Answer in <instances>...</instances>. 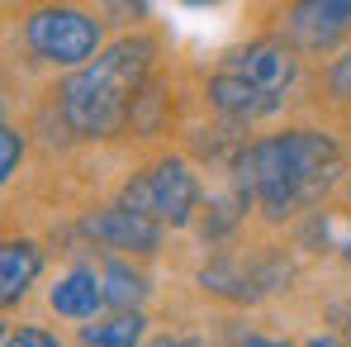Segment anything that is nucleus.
<instances>
[{"instance_id": "6e6552de", "label": "nucleus", "mask_w": 351, "mask_h": 347, "mask_svg": "<svg viewBox=\"0 0 351 347\" xmlns=\"http://www.w3.org/2000/svg\"><path fill=\"white\" fill-rule=\"evenodd\" d=\"M48 304L58 309L62 319H95L110 295H105V276H95L90 267H71L58 286L48 290Z\"/></svg>"}, {"instance_id": "7ed1b4c3", "label": "nucleus", "mask_w": 351, "mask_h": 347, "mask_svg": "<svg viewBox=\"0 0 351 347\" xmlns=\"http://www.w3.org/2000/svg\"><path fill=\"white\" fill-rule=\"evenodd\" d=\"M294 81H299V58L290 43L256 38L223 58V67L209 81V100L233 124H256V119H271L290 100Z\"/></svg>"}, {"instance_id": "0eeeda50", "label": "nucleus", "mask_w": 351, "mask_h": 347, "mask_svg": "<svg viewBox=\"0 0 351 347\" xmlns=\"http://www.w3.org/2000/svg\"><path fill=\"white\" fill-rule=\"evenodd\" d=\"M86 233L100 238L105 247H119V252H157V243H162V224H152L147 214H138L128 205H110V210L90 214Z\"/></svg>"}, {"instance_id": "f3484780", "label": "nucleus", "mask_w": 351, "mask_h": 347, "mask_svg": "<svg viewBox=\"0 0 351 347\" xmlns=\"http://www.w3.org/2000/svg\"><path fill=\"white\" fill-rule=\"evenodd\" d=\"M342 247H347V257H351V233H342Z\"/></svg>"}, {"instance_id": "f257e3e1", "label": "nucleus", "mask_w": 351, "mask_h": 347, "mask_svg": "<svg viewBox=\"0 0 351 347\" xmlns=\"http://www.w3.org/2000/svg\"><path fill=\"white\" fill-rule=\"evenodd\" d=\"M342 172V148L323 128H290L276 138H261L242 153V195L256 200L271 219H285L294 210L313 205L332 190Z\"/></svg>"}, {"instance_id": "2eb2a0df", "label": "nucleus", "mask_w": 351, "mask_h": 347, "mask_svg": "<svg viewBox=\"0 0 351 347\" xmlns=\"http://www.w3.org/2000/svg\"><path fill=\"white\" fill-rule=\"evenodd\" d=\"M308 347H347L342 338H332V333H318V338H308Z\"/></svg>"}, {"instance_id": "20e7f679", "label": "nucleus", "mask_w": 351, "mask_h": 347, "mask_svg": "<svg viewBox=\"0 0 351 347\" xmlns=\"http://www.w3.org/2000/svg\"><path fill=\"white\" fill-rule=\"evenodd\" d=\"M24 43L38 62L81 71L86 62L100 58V19H90L86 10H71V5H43L24 24Z\"/></svg>"}, {"instance_id": "f8f14e48", "label": "nucleus", "mask_w": 351, "mask_h": 347, "mask_svg": "<svg viewBox=\"0 0 351 347\" xmlns=\"http://www.w3.org/2000/svg\"><path fill=\"white\" fill-rule=\"evenodd\" d=\"M19 157H24V138L5 124V128H0V181H10V176H14Z\"/></svg>"}, {"instance_id": "4468645a", "label": "nucleus", "mask_w": 351, "mask_h": 347, "mask_svg": "<svg viewBox=\"0 0 351 347\" xmlns=\"http://www.w3.org/2000/svg\"><path fill=\"white\" fill-rule=\"evenodd\" d=\"M242 347H290V343H280V338H266V333H252V338H242Z\"/></svg>"}, {"instance_id": "423d86ee", "label": "nucleus", "mask_w": 351, "mask_h": 347, "mask_svg": "<svg viewBox=\"0 0 351 347\" xmlns=\"http://www.w3.org/2000/svg\"><path fill=\"white\" fill-rule=\"evenodd\" d=\"M347 29H351L347 0H308V5H294L290 14H285V34H290L299 48H308V53L337 48V38Z\"/></svg>"}, {"instance_id": "39448f33", "label": "nucleus", "mask_w": 351, "mask_h": 347, "mask_svg": "<svg viewBox=\"0 0 351 347\" xmlns=\"http://www.w3.org/2000/svg\"><path fill=\"white\" fill-rule=\"evenodd\" d=\"M119 205H128V210H138V214H147L152 224H190V214H195V205H199V181L195 172L185 167V162H157L152 172L133 176L128 186H123V195H119Z\"/></svg>"}, {"instance_id": "dca6fc26", "label": "nucleus", "mask_w": 351, "mask_h": 347, "mask_svg": "<svg viewBox=\"0 0 351 347\" xmlns=\"http://www.w3.org/2000/svg\"><path fill=\"white\" fill-rule=\"evenodd\" d=\"M147 347H176V343H171V338H157V343H147Z\"/></svg>"}, {"instance_id": "9b49d317", "label": "nucleus", "mask_w": 351, "mask_h": 347, "mask_svg": "<svg viewBox=\"0 0 351 347\" xmlns=\"http://www.w3.org/2000/svg\"><path fill=\"white\" fill-rule=\"evenodd\" d=\"M105 295H110V304H119V314H133V304L147 295V281L128 267V262H119V257H110L105 262Z\"/></svg>"}, {"instance_id": "ddd939ff", "label": "nucleus", "mask_w": 351, "mask_h": 347, "mask_svg": "<svg viewBox=\"0 0 351 347\" xmlns=\"http://www.w3.org/2000/svg\"><path fill=\"white\" fill-rule=\"evenodd\" d=\"M5 347H62V338L48 328H19V333L5 338Z\"/></svg>"}, {"instance_id": "1a4fd4ad", "label": "nucleus", "mask_w": 351, "mask_h": 347, "mask_svg": "<svg viewBox=\"0 0 351 347\" xmlns=\"http://www.w3.org/2000/svg\"><path fill=\"white\" fill-rule=\"evenodd\" d=\"M38 271H43V247L38 243H29V238L5 243L0 247V300L5 304H19L24 290L38 281Z\"/></svg>"}, {"instance_id": "9d476101", "label": "nucleus", "mask_w": 351, "mask_h": 347, "mask_svg": "<svg viewBox=\"0 0 351 347\" xmlns=\"http://www.w3.org/2000/svg\"><path fill=\"white\" fill-rule=\"evenodd\" d=\"M86 347H143V314H114L105 324H86L81 328Z\"/></svg>"}, {"instance_id": "f03ea898", "label": "nucleus", "mask_w": 351, "mask_h": 347, "mask_svg": "<svg viewBox=\"0 0 351 347\" xmlns=\"http://www.w3.org/2000/svg\"><path fill=\"white\" fill-rule=\"evenodd\" d=\"M152 58H157L152 38H119L95 62L71 71L58 91L66 128L81 133V138H110V133H119L128 124V115H133V105L143 100Z\"/></svg>"}]
</instances>
